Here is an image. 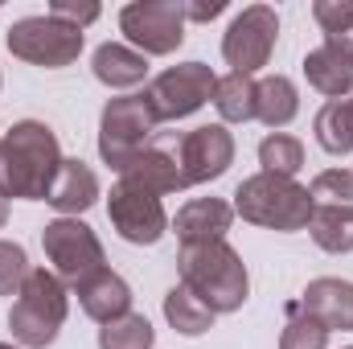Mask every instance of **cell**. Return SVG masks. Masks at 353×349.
<instances>
[{
	"label": "cell",
	"mask_w": 353,
	"mask_h": 349,
	"mask_svg": "<svg viewBox=\"0 0 353 349\" xmlns=\"http://www.w3.org/2000/svg\"><path fill=\"white\" fill-rule=\"evenodd\" d=\"M66 283L46 271V267H33L25 288L17 292L12 308H8V329H12V341L25 349H46L58 341L62 325H66Z\"/></svg>",
	"instance_id": "obj_4"
},
{
	"label": "cell",
	"mask_w": 353,
	"mask_h": 349,
	"mask_svg": "<svg viewBox=\"0 0 353 349\" xmlns=\"http://www.w3.org/2000/svg\"><path fill=\"white\" fill-rule=\"evenodd\" d=\"M0 349H17V346H4V341H0Z\"/></svg>",
	"instance_id": "obj_35"
},
{
	"label": "cell",
	"mask_w": 353,
	"mask_h": 349,
	"mask_svg": "<svg viewBox=\"0 0 353 349\" xmlns=\"http://www.w3.org/2000/svg\"><path fill=\"white\" fill-rule=\"evenodd\" d=\"M304 79L321 94L329 99H341L353 90V66L345 62V54H337L333 46H321L312 54H304Z\"/></svg>",
	"instance_id": "obj_19"
},
{
	"label": "cell",
	"mask_w": 353,
	"mask_h": 349,
	"mask_svg": "<svg viewBox=\"0 0 353 349\" xmlns=\"http://www.w3.org/2000/svg\"><path fill=\"white\" fill-rule=\"evenodd\" d=\"M29 255L21 243H4L0 239V296H17L29 279Z\"/></svg>",
	"instance_id": "obj_29"
},
{
	"label": "cell",
	"mask_w": 353,
	"mask_h": 349,
	"mask_svg": "<svg viewBox=\"0 0 353 349\" xmlns=\"http://www.w3.org/2000/svg\"><path fill=\"white\" fill-rule=\"evenodd\" d=\"M74 292H79L83 312H87L90 321H99V325H111V321H119V317L132 312V288H128V279L115 275L111 267L94 271V275L83 279Z\"/></svg>",
	"instance_id": "obj_15"
},
{
	"label": "cell",
	"mask_w": 353,
	"mask_h": 349,
	"mask_svg": "<svg viewBox=\"0 0 353 349\" xmlns=\"http://www.w3.org/2000/svg\"><path fill=\"white\" fill-rule=\"evenodd\" d=\"M312 17L325 29V37H345V33H353V0H316L312 4Z\"/></svg>",
	"instance_id": "obj_30"
},
{
	"label": "cell",
	"mask_w": 353,
	"mask_h": 349,
	"mask_svg": "<svg viewBox=\"0 0 353 349\" xmlns=\"http://www.w3.org/2000/svg\"><path fill=\"white\" fill-rule=\"evenodd\" d=\"M275 37H279V17H275V8H267V4H247V8L230 21V29H226V37H222V58H226L230 74H247V79H251L255 70H263L267 62H271Z\"/></svg>",
	"instance_id": "obj_10"
},
{
	"label": "cell",
	"mask_w": 353,
	"mask_h": 349,
	"mask_svg": "<svg viewBox=\"0 0 353 349\" xmlns=\"http://www.w3.org/2000/svg\"><path fill=\"white\" fill-rule=\"evenodd\" d=\"M41 247H46V259L54 263V275L62 283H70V288H79L83 279H90L94 271L107 267L99 235L90 230L87 222H79V218H54V222H46Z\"/></svg>",
	"instance_id": "obj_7"
},
{
	"label": "cell",
	"mask_w": 353,
	"mask_h": 349,
	"mask_svg": "<svg viewBox=\"0 0 353 349\" xmlns=\"http://www.w3.org/2000/svg\"><path fill=\"white\" fill-rule=\"evenodd\" d=\"M4 222H8V201L0 197V226H4Z\"/></svg>",
	"instance_id": "obj_34"
},
{
	"label": "cell",
	"mask_w": 353,
	"mask_h": 349,
	"mask_svg": "<svg viewBox=\"0 0 353 349\" xmlns=\"http://www.w3.org/2000/svg\"><path fill=\"white\" fill-rule=\"evenodd\" d=\"M4 46L12 58L29 62V66H46V70H62L83 54V29L58 21V17H21L8 25Z\"/></svg>",
	"instance_id": "obj_6"
},
{
	"label": "cell",
	"mask_w": 353,
	"mask_h": 349,
	"mask_svg": "<svg viewBox=\"0 0 353 349\" xmlns=\"http://www.w3.org/2000/svg\"><path fill=\"white\" fill-rule=\"evenodd\" d=\"M157 132V115L148 107L144 94H123V99H111L99 115V157L123 173L144 148H148V136Z\"/></svg>",
	"instance_id": "obj_5"
},
{
	"label": "cell",
	"mask_w": 353,
	"mask_h": 349,
	"mask_svg": "<svg viewBox=\"0 0 353 349\" xmlns=\"http://www.w3.org/2000/svg\"><path fill=\"white\" fill-rule=\"evenodd\" d=\"M308 235L321 251L329 255H350L353 251V210H333V206H316L308 218Z\"/></svg>",
	"instance_id": "obj_22"
},
{
	"label": "cell",
	"mask_w": 353,
	"mask_h": 349,
	"mask_svg": "<svg viewBox=\"0 0 353 349\" xmlns=\"http://www.w3.org/2000/svg\"><path fill=\"white\" fill-rule=\"evenodd\" d=\"M62 148L50 123L21 119L0 136V197L21 201H46L50 185L62 169Z\"/></svg>",
	"instance_id": "obj_1"
},
{
	"label": "cell",
	"mask_w": 353,
	"mask_h": 349,
	"mask_svg": "<svg viewBox=\"0 0 353 349\" xmlns=\"http://www.w3.org/2000/svg\"><path fill=\"white\" fill-rule=\"evenodd\" d=\"M300 111V94L296 83L283 74H271L259 83V99H255V119H263L267 128H288Z\"/></svg>",
	"instance_id": "obj_21"
},
{
	"label": "cell",
	"mask_w": 353,
	"mask_h": 349,
	"mask_svg": "<svg viewBox=\"0 0 353 349\" xmlns=\"http://www.w3.org/2000/svg\"><path fill=\"white\" fill-rule=\"evenodd\" d=\"M308 197H312V210H316V206L353 210V173H345V169H325V173H316L312 185H308Z\"/></svg>",
	"instance_id": "obj_28"
},
{
	"label": "cell",
	"mask_w": 353,
	"mask_h": 349,
	"mask_svg": "<svg viewBox=\"0 0 353 349\" xmlns=\"http://www.w3.org/2000/svg\"><path fill=\"white\" fill-rule=\"evenodd\" d=\"M234 214L243 222H255V226H267V230L292 235V230L308 226L312 197H308V185H300L292 177L255 173L234 189Z\"/></svg>",
	"instance_id": "obj_3"
},
{
	"label": "cell",
	"mask_w": 353,
	"mask_h": 349,
	"mask_svg": "<svg viewBox=\"0 0 353 349\" xmlns=\"http://www.w3.org/2000/svg\"><path fill=\"white\" fill-rule=\"evenodd\" d=\"M325 46H333L337 54H345V62L353 66V33H345V37H325Z\"/></svg>",
	"instance_id": "obj_33"
},
{
	"label": "cell",
	"mask_w": 353,
	"mask_h": 349,
	"mask_svg": "<svg viewBox=\"0 0 353 349\" xmlns=\"http://www.w3.org/2000/svg\"><path fill=\"white\" fill-rule=\"evenodd\" d=\"M119 29L144 58H165L185 41V4L181 0H132L119 8Z\"/></svg>",
	"instance_id": "obj_8"
},
{
	"label": "cell",
	"mask_w": 353,
	"mask_h": 349,
	"mask_svg": "<svg viewBox=\"0 0 353 349\" xmlns=\"http://www.w3.org/2000/svg\"><path fill=\"white\" fill-rule=\"evenodd\" d=\"M234 222V206L222 197H193L176 210L173 230L181 247H201V243H222Z\"/></svg>",
	"instance_id": "obj_13"
},
{
	"label": "cell",
	"mask_w": 353,
	"mask_h": 349,
	"mask_svg": "<svg viewBox=\"0 0 353 349\" xmlns=\"http://www.w3.org/2000/svg\"><path fill=\"white\" fill-rule=\"evenodd\" d=\"M152 346H157V333H152L148 317H140V312H128V317L99 329V349H152Z\"/></svg>",
	"instance_id": "obj_26"
},
{
	"label": "cell",
	"mask_w": 353,
	"mask_h": 349,
	"mask_svg": "<svg viewBox=\"0 0 353 349\" xmlns=\"http://www.w3.org/2000/svg\"><path fill=\"white\" fill-rule=\"evenodd\" d=\"M165 321L173 325L181 337H201V333L214 329V312H210L185 283L169 288V296H165Z\"/></svg>",
	"instance_id": "obj_23"
},
{
	"label": "cell",
	"mask_w": 353,
	"mask_h": 349,
	"mask_svg": "<svg viewBox=\"0 0 353 349\" xmlns=\"http://www.w3.org/2000/svg\"><path fill=\"white\" fill-rule=\"evenodd\" d=\"M176 165L185 185H205V181H218L234 165V136L226 132V123H205V128H193L181 136L176 144Z\"/></svg>",
	"instance_id": "obj_12"
},
{
	"label": "cell",
	"mask_w": 353,
	"mask_h": 349,
	"mask_svg": "<svg viewBox=\"0 0 353 349\" xmlns=\"http://www.w3.org/2000/svg\"><path fill=\"white\" fill-rule=\"evenodd\" d=\"M259 165L263 173H275V177H292L304 169V144L288 132H271L263 144H259Z\"/></svg>",
	"instance_id": "obj_25"
},
{
	"label": "cell",
	"mask_w": 353,
	"mask_h": 349,
	"mask_svg": "<svg viewBox=\"0 0 353 349\" xmlns=\"http://www.w3.org/2000/svg\"><path fill=\"white\" fill-rule=\"evenodd\" d=\"M325 346H329V329L321 321H312L300 308V300H292L288 304V325L279 333V349H325Z\"/></svg>",
	"instance_id": "obj_27"
},
{
	"label": "cell",
	"mask_w": 353,
	"mask_h": 349,
	"mask_svg": "<svg viewBox=\"0 0 353 349\" xmlns=\"http://www.w3.org/2000/svg\"><path fill=\"white\" fill-rule=\"evenodd\" d=\"M99 4H74V0H54L50 4V17H58V21H66V25H74V29H87L90 21H99Z\"/></svg>",
	"instance_id": "obj_31"
},
{
	"label": "cell",
	"mask_w": 353,
	"mask_h": 349,
	"mask_svg": "<svg viewBox=\"0 0 353 349\" xmlns=\"http://www.w3.org/2000/svg\"><path fill=\"white\" fill-rule=\"evenodd\" d=\"M107 218L115 226V235L132 247H152L165 239L169 230V214L161 206V197L144 185H132V181H119L107 197Z\"/></svg>",
	"instance_id": "obj_11"
},
{
	"label": "cell",
	"mask_w": 353,
	"mask_h": 349,
	"mask_svg": "<svg viewBox=\"0 0 353 349\" xmlns=\"http://www.w3.org/2000/svg\"><path fill=\"white\" fill-rule=\"evenodd\" d=\"M218 12H226V0H210V4H185V21H214Z\"/></svg>",
	"instance_id": "obj_32"
},
{
	"label": "cell",
	"mask_w": 353,
	"mask_h": 349,
	"mask_svg": "<svg viewBox=\"0 0 353 349\" xmlns=\"http://www.w3.org/2000/svg\"><path fill=\"white\" fill-rule=\"evenodd\" d=\"M345 349H353V346H345Z\"/></svg>",
	"instance_id": "obj_36"
},
{
	"label": "cell",
	"mask_w": 353,
	"mask_h": 349,
	"mask_svg": "<svg viewBox=\"0 0 353 349\" xmlns=\"http://www.w3.org/2000/svg\"><path fill=\"white\" fill-rule=\"evenodd\" d=\"M119 181L144 185V189H152L157 197H165V193H181V189H185L181 165H176L173 152H165V148H144V152L119 173Z\"/></svg>",
	"instance_id": "obj_18"
},
{
	"label": "cell",
	"mask_w": 353,
	"mask_h": 349,
	"mask_svg": "<svg viewBox=\"0 0 353 349\" xmlns=\"http://www.w3.org/2000/svg\"><path fill=\"white\" fill-rule=\"evenodd\" d=\"M300 308L321 321L329 333L341 329V333H353V283L350 279H333V275H321L312 279L304 292H300Z\"/></svg>",
	"instance_id": "obj_14"
},
{
	"label": "cell",
	"mask_w": 353,
	"mask_h": 349,
	"mask_svg": "<svg viewBox=\"0 0 353 349\" xmlns=\"http://www.w3.org/2000/svg\"><path fill=\"white\" fill-rule=\"evenodd\" d=\"M255 99H259V83L247 74H222L214 87V107L226 123H247L255 119Z\"/></svg>",
	"instance_id": "obj_24"
},
{
	"label": "cell",
	"mask_w": 353,
	"mask_h": 349,
	"mask_svg": "<svg viewBox=\"0 0 353 349\" xmlns=\"http://www.w3.org/2000/svg\"><path fill=\"white\" fill-rule=\"evenodd\" d=\"M90 70L103 87L111 90H128V87H140L148 79V58L132 46H119V41H103L90 58Z\"/></svg>",
	"instance_id": "obj_17"
},
{
	"label": "cell",
	"mask_w": 353,
	"mask_h": 349,
	"mask_svg": "<svg viewBox=\"0 0 353 349\" xmlns=\"http://www.w3.org/2000/svg\"><path fill=\"white\" fill-rule=\"evenodd\" d=\"M214 87H218V74L205 62H181V66L161 70L148 83L144 99L161 123V119H185V115L201 111L205 103H214Z\"/></svg>",
	"instance_id": "obj_9"
},
{
	"label": "cell",
	"mask_w": 353,
	"mask_h": 349,
	"mask_svg": "<svg viewBox=\"0 0 353 349\" xmlns=\"http://www.w3.org/2000/svg\"><path fill=\"white\" fill-rule=\"evenodd\" d=\"M62 218H79L87 214L90 206L99 201V177L90 173L83 161H62V169L50 185V197H46Z\"/></svg>",
	"instance_id": "obj_16"
},
{
	"label": "cell",
	"mask_w": 353,
	"mask_h": 349,
	"mask_svg": "<svg viewBox=\"0 0 353 349\" xmlns=\"http://www.w3.org/2000/svg\"><path fill=\"white\" fill-rule=\"evenodd\" d=\"M181 283L218 317V312H239L251 296V275L243 255L222 239V243H201V247H181L176 255Z\"/></svg>",
	"instance_id": "obj_2"
},
{
	"label": "cell",
	"mask_w": 353,
	"mask_h": 349,
	"mask_svg": "<svg viewBox=\"0 0 353 349\" xmlns=\"http://www.w3.org/2000/svg\"><path fill=\"white\" fill-rule=\"evenodd\" d=\"M312 132H316V144H321L329 157L353 152V99H329V103L316 111Z\"/></svg>",
	"instance_id": "obj_20"
}]
</instances>
